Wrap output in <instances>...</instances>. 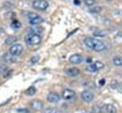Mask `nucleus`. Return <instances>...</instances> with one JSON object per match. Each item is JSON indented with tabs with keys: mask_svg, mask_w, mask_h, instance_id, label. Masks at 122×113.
<instances>
[{
	"mask_svg": "<svg viewBox=\"0 0 122 113\" xmlns=\"http://www.w3.org/2000/svg\"><path fill=\"white\" fill-rule=\"evenodd\" d=\"M84 43L89 48H91L94 51H102V50L106 49V47H107L106 44L102 40H99V39L93 38V37H86L84 39Z\"/></svg>",
	"mask_w": 122,
	"mask_h": 113,
	"instance_id": "f257e3e1",
	"label": "nucleus"
},
{
	"mask_svg": "<svg viewBox=\"0 0 122 113\" xmlns=\"http://www.w3.org/2000/svg\"><path fill=\"white\" fill-rule=\"evenodd\" d=\"M25 42L30 46H36L41 43V36L35 33H28L25 36Z\"/></svg>",
	"mask_w": 122,
	"mask_h": 113,
	"instance_id": "f03ea898",
	"label": "nucleus"
},
{
	"mask_svg": "<svg viewBox=\"0 0 122 113\" xmlns=\"http://www.w3.org/2000/svg\"><path fill=\"white\" fill-rule=\"evenodd\" d=\"M28 18H29L30 24L32 26H37L44 21L41 16H39L37 13H34V12H30L28 14Z\"/></svg>",
	"mask_w": 122,
	"mask_h": 113,
	"instance_id": "7ed1b4c3",
	"label": "nucleus"
},
{
	"mask_svg": "<svg viewBox=\"0 0 122 113\" xmlns=\"http://www.w3.org/2000/svg\"><path fill=\"white\" fill-rule=\"evenodd\" d=\"M32 7L38 10H45L49 7V3L46 0H34L32 2Z\"/></svg>",
	"mask_w": 122,
	"mask_h": 113,
	"instance_id": "20e7f679",
	"label": "nucleus"
},
{
	"mask_svg": "<svg viewBox=\"0 0 122 113\" xmlns=\"http://www.w3.org/2000/svg\"><path fill=\"white\" fill-rule=\"evenodd\" d=\"M22 51H23V46L19 43H15L10 47V53L15 57L19 56L22 53Z\"/></svg>",
	"mask_w": 122,
	"mask_h": 113,
	"instance_id": "39448f33",
	"label": "nucleus"
},
{
	"mask_svg": "<svg viewBox=\"0 0 122 113\" xmlns=\"http://www.w3.org/2000/svg\"><path fill=\"white\" fill-rule=\"evenodd\" d=\"M104 67V63L100 62V61H96L92 64H91L90 66H87V70L89 72H96L100 69H102Z\"/></svg>",
	"mask_w": 122,
	"mask_h": 113,
	"instance_id": "423d86ee",
	"label": "nucleus"
},
{
	"mask_svg": "<svg viewBox=\"0 0 122 113\" xmlns=\"http://www.w3.org/2000/svg\"><path fill=\"white\" fill-rule=\"evenodd\" d=\"M74 97H75V92L72 89L66 88L62 92V98L65 100H72L74 99Z\"/></svg>",
	"mask_w": 122,
	"mask_h": 113,
	"instance_id": "0eeeda50",
	"label": "nucleus"
},
{
	"mask_svg": "<svg viewBox=\"0 0 122 113\" xmlns=\"http://www.w3.org/2000/svg\"><path fill=\"white\" fill-rule=\"evenodd\" d=\"M101 113H116V108L111 104H104L101 106Z\"/></svg>",
	"mask_w": 122,
	"mask_h": 113,
	"instance_id": "6e6552de",
	"label": "nucleus"
},
{
	"mask_svg": "<svg viewBox=\"0 0 122 113\" xmlns=\"http://www.w3.org/2000/svg\"><path fill=\"white\" fill-rule=\"evenodd\" d=\"M70 63L74 64V65H79L83 62V57L80 54H72L70 58H69Z\"/></svg>",
	"mask_w": 122,
	"mask_h": 113,
	"instance_id": "1a4fd4ad",
	"label": "nucleus"
},
{
	"mask_svg": "<svg viewBox=\"0 0 122 113\" xmlns=\"http://www.w3.org/2000/svg\"><path fill=\"white\" fill-rule=\"evenodd\" d=\"M93 97H94V96H93V93L91 92V91H88V90H85V91H83V92L81 93V98H82V100L85 101V102H87V103L92 101V100H93Z\"/></svg>",
	"mask_w": 122,
	"mask_h": 113,
	"instance_id": "9d476101",
	"label": "nucleus"
},
{
	"mask_svg": "<svg viewBox=\"0 0 122 113\" xmlns=\"http://www.w3.org/2000/svg\"><path fill=\"white\" fill-rule=\"evenodd\" d=\"M47 100L50 102V103H58L60 101V95H58L57 93H54V92H51L49 93L48 97H47Z\"/></svg>",
	"mask_w": 122,
	"mask_h": 113,
	"instance_id": "9b49d317",
	"label": "nucleus"
},
{
	"mask_svg": "<svg viewBox=\"0 0 122 113\" xmlns=\"http://www.w3.org/2000/svg\"><path fill=\"white\" fill-rule=\"evenodd\" d=\"M66 73L71 77H76V76L79 75L80 70L78 68H76V67H71V68H68L66 70Z\"/></svg>",
	"mask_w": 122,
	"mask_h": 113,
	"instance_id": "f8f14e48",
	"label": "nucleus"
},
{
	"mask_svg": "<svg viewBox=\"0 0 122 113\" xmlns=\"http://www.w3.org/2000/svg\"><path fill=\"white\" fill-rule=\"evenodd\" d=\"M30 106L33 109H40V108L43 107V104L38 100H34V101H32L30 103Z\"/></svg>",
	"mask_w": 122,
	"mask_h": 113,
	"instance_id": "ddd939ff",
	"label": "nucleus"
},
{
	"mask_svg": "<svg viewBox=\"0 0 122 113\" xmlns=\"http://www.w3.org/2000/svg\"><path fill=\"white\" fill-rule=\"evenodd\" d=\"M4 59H5V61L6 62H8V63H14L15 61H16V57L15 56H13V55H11L10 53H6L5 55H4Z\"/></svg>",
	"mask_w": 122,
	"mask_h": 113,
	"instance_id": "4468645a",
	"label": "nucleus"
},
{
	"mask_svg": "<svg viewBox=\"0 0 122 113\" xmlns=\"http://www.w3.org/2000/svg\"><path fill=\"white\" fill-rule=\"evenodd\" d=\"M17 41V37H15V36H9L7 39H6V44L7 45H14L15 44V42Z\"/></svg>",
	"mask_w": 122,
	"mask_h": 113,
	"instance_id": "2eb2a0df",
	"label": "nucleus"
},
{
	"mask_svg": "<svg viewBox=\"0 0 122 113\" xmlns=\"http://www.w3.org/2000/svg\"><path fill=\"white\" fill-rule=\"evenodd\" d=\"M112 63L113 65L117 66H122V57L121 56H115L112 58Z\"/></svg>",
	"mask_w": 122,
	"mask_h": 113,
	"instance_id": "dca6fc26",
	"label": "nucleus"
},
{
	"mask_svg": "<svg viewBox=\"0 0 122 113\" xmlns=\"http://www.w3.org/2000/svg\"><path fill=\"white\" fill-rule=\"evenodd\" d=\"M39 60H40V56H39V55H33V56L30 57L29 63H30V65H35L36 63L39 62Z\"/></svg>",
	"mask_w": 122,
	"mask_h": 113,
	"instance_id": "f3484780",
	"label": "nucleus"
},
{
	"mask_svg": "<svg viewBox=\"0 0 122 113\" xmlns=\"http://www.w3.org/2000/svg\"><path fill=\"white\" fill-rule=\"evenodd\" d=\"M25 93H26L27 95H29V96H32V95H34V94L36 93V89H35L34 86H30V87H29V88L26 90Z\"/></svg>",
	"mask_w": 122,
	"mask_h": 113,
	"instance_id": "a211bd4d",
	"label": "nucleus"
},
{
	"mask_svg": "<svg viewBox=\"0 0 122 113\" xmlns=\"http://www.w3.org/2000/svg\"><path fill=\"white\" fill-rule=\"evenodd\" d=\"M43 113H61V111H59L56 108H48Z\"/></svg>",
	"mask_w": 122,
	"mask_h": 113,
	"instance_id": "6ab92c4d",
	"label": "nucleus"
},
{
	"mask_svg": "<svg viewBox=\"0 0 122 113\" xmlns=\"http://www.w3.org/2000/svg\"><path fill=\"white\" fill-rule=\"evenodd\" d=\"M84 2H85V4H86L87 6H89V7L93 6V5L95 4V0H85Z\"/></svg>",
	"mask_w": 122,
	"mask_h": 113,
	"instance_id": "aec40b11",
	"label": "nucleus"
},
{
	"mask_svg": "<svg viewBox=\"0 0 122 113\" xmlns=\"http://www.w3.org/2000/svg\"><path fill=\"white\" fill-rule=\"evenodd\" d=\"M95 36H99V37H104V36H106V32L105 31H96V32H94L93 33Z\"/></svg>",
	"mask_w": 122,
	"mask_h": 113,
	"instance_id": "412c9836",
	"label": "nucleus"
},
{
	"mask_svg": "<svg viewBox=\"0 0 122 113\" xmlns=\"http://www.w3.org/2000/svg\"><path fill=\"white\" fill-rule=\"evenodd\" d=\"M12 27H13V28H20V23L15 20V21L12 22Z\"/></svg>",
	"mask_w": 122,
	"mask_h": 113,
	"instance_id": "4be33fe9",
	"label": "nucleus"
},
{
	"mask_svg": "<svg viewBox=\"0 0 122 113\" xmlns=\"http://www.w3.org/2000/svg\"><path fill=\"white\" fill-rule=\"evenodd\" d=\"M100 9H101V8H99V7L92 8V9H91V12H98V11H100Z\"/></svg>",
	"mask_w": 122,
	"mask_h": 113,
	"instance_id": "5701e85b",
	"label": "nucleus"
},
{
	"mask_svg": "<svg viewBox=\"0 0 122 113\" xmlns=\"http://www.w3.org/2000/svg\"><path fill=\"white\" fill-rule=\"evenodd\" d=\"M17 112H19V113H29V110L28 109H22V108H18L17 109Z\"/></svg>",
	"mask_w": 122,
	"mask_h": 113,
	"instance_id": "b1692460",
	"label": "nucleus"
},
{
	"mask_svg": "<svg viewBox=\"0 0 122 113\" xmlns=\"http://www.w3.org/2000/svg\"><path fill=\"white\" fill-rule=\"evenodd\" d=\"M73 3H74V5H77V6L80 5V1H79V0H74Z\"/></svg>",
	"mask_w": 122,
	"mask_h": 113,
	"instance_id": "393cba45",
	"label": "nucleus"
},
{
	"mask_svg": "<svg viewBox=\"0 0 122 113\" xmlns=\"http://www.w3.org/2000/svg\"><path fill=\"white\" fill-rule=\"evenodd\" d=\"M104 83H105V81H104V80H101V81H100V85H104Z\"/></svg>",
	"mask_w": 122,
	"mask_h": 113,
	"instance_id": "a878e982",
	"label": "nucleus"
},
{
	"mask_svg": "<svg viewBox=\"0 0 122 113\" xmlns=\"http://www.w3.org/2000/svg\"><path fill=\"white\" fill-rule=\"evenodd\" d=\"M107 1H111V0H107Z\"/></svg>",
	"mask_w": 122,
	"mask_h": 113,
	"instance_id": "bb28decb",
	"label": "nucleus"
}]
</instances>
